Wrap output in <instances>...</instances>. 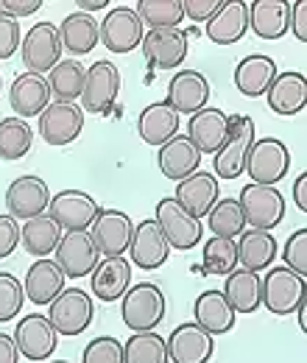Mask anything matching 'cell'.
Segmentation results:
<instances>
[{"label": "cell", "mask_w": 307, "mask_h": 363, "mask_svg": "<svg viewBox=\"0 0 307 363\" xmlns=\"http://www.w3.org/2000/svg\"><path fill=\"white\" fill-rule=\"evenodd\" d=\"M255 140V121L249 115H229V132L213 162L218 179H238L246 171V160Z\"/></svg>", "instance_id": "obj_1"}, {"label": "cell", "mask_w": 307, "mask_h": 363, "mask_svg": "<svg viewBox=\"0 0 307 363\" xmlns=\"http://www.w3.org/2000/svg\"><path fill=\"white\" fill-rule=\"evenodd\" d=\"M121 316L132 333H148L165 318V294L154 282H137L123 294Z\"/></svg>", "instance_id": "obj_2"}, {"label": "cell", "mask_w": 307, "mask_h": 363, "mask_svg": "<svg viewBox=\"0 0 307 363\" xmlns=\"http://www.w3.org/2000/svg\"><path fill=\"white\" fill-rule=\"evenodd\" d=\"M305 277L294 274L285 266L271 269L260 279V305H265L268 313H274V316H291V313H296L299 302L305 299Z\"/></svg>", "instance_id": "obj_3"}, {"label": "cell", "mask_w": 307, "mask_h": 363, "mask_svg": "<svg viewBox=\"0 0 307 363\" xmlns=\"http://www.w3.org/2000/svg\"><path fill=\"white\" fill-rule=\"evenodd\" d=\"M48 321L53 324V330L59 335H82L92 324V316H95V308H92V296L82 288H67L62 291L50 305H48Z\"/></svg>", "instance_id": "obj_4"}, {"label": "cell", "mask_w": 307, "mask_h": 363, "mask_svg": "<svg viewBox=\"0 0 307 363\" xmlns=\"http://www.w3.org/2000/svg\"><path fill=\"white\" fill-rule=\"evenodd\" d=\"M240 210L252 229H274L285 218V196L271 184H246L240 190Z\"/></svg>", "instance_id": "obj_5"}, {"label": "cell", "mask_w": 307, "mask_h": 363, "mask_svg": "<svg viewBox=\"0 0 307 363\" xmlns=\"http://www.w3.org/2000/svg\"><path fill=\"white\" fill-rule=\"evenodd\" d=\"M288 168H291V151L282 140H277V137L255 140L249 160H246V174H249L252 184L277 187V182L285 179Z\"/></svg>", "instance_id": "obj_6"}, {"label": "cell", "mask_w": 307, "mask_h": 363, "mask_svg": "<svg viewBox=\"0 0 307 363\" xmlns=\"http://www.w3.org/2000/svg\"><path fill=\"white\" fill-rule=\"evenodd\" d=\"M121 95V70L101 59L92 67H87L84 90H82V112L89 115H106Z\"/></svg>", "instance_id": "obj_7"}, {"label": "cell", "mask_w": 307, "mask_h": 363, "mask_svg": "<svg viewBox=\"0 0 307 363\" xmlns=\"http://www.w3.org/2000/svg\"><path fill=\"white\" fill-rule=\"evenodd\" d=\"M56 266L62 269L65 277H89V274L98 269L101 263V252L92 240L87 229H79V232H62V240L56 246Z\"/></svg>", "instance_id": "obj_8"}, {"label": "cell", "mask_w": 307, "mask_h": 363, "mask_svg": "<svg viewBox=\"0 0 307 363\" xmlns=\"http://www.w3.org/2000/svg\"><path fill=\"white\" fill-rule=\"evenodd\" d=\"M154 221L160 224L171 249L190 252V249H196L201 243V221L193 218L176 199H160Z\"/></svg>", "instance_id": "obj_9"}, {"label": "cell", "mask_w": 307, "mask_h": 363, "mask_svg": "<svg viewBox=\"0 0 307 363\" xmlns=\"http://www.w3.org/2000/svg\"><path fill=\"white\" fill-rule=\"evenodd\" d=\"M98 213H101L98 201L84 190H62L50 199V207H48V216L65 232L89 229L95 224Z\"/></svg>", "instance_id": "obj_10"}, {"label": "cell", "mask_w": 307, "mask_h": 363, "mask_svg": "<svg viewBox=\"0 0 307 363\" xmlns=\"http://www.w3.org/2000/svg\"><path fill=\"white\" fill-rule=\"evenodd\" d=\"M59 62H62L59 28L53 23H37L34 28H28L23 40V65L28 67V73L34 76L50 73Z\"/></svg>", "instance_id": "obj_11"}, {"label": "cell", "mask_w": 307, "mask_h": 363, "mask_svg": "<svg viewBox=\"0 0 307 363\" xmlns=\"http://www.w3.org/2000/svg\"><path fill=\"white\" fill-rule=\"evenodd\" d=\"M101 31V43L112 53H129L143 43L145 31H143V20L137 17L132 6H115L104 23L98 26Z\"/></svg>", "instance_id": "obj_12"}, {"label": "cell", "mask_w": 307, "mask_h": 363, "mask_svg": "<svg viewBox=\"0 0 307 363\" xmlns=\"http://www.w3.org/2000/svg\"><path fill=\"white\" fill-rule=\"evenodd\" d=\"M56 330L53 324L43 316V313H28L17 321V330H14V344H17V352L28 361L43 363L53 355L56 350Z\"/></svg>", "instance_id": "obj_13"}, {"label": "cell", "mask_w": 307, "mask_h": 363, "mask_svg": "<svg viewBox=\"0 0 307 363\" xmlns=\"http://www.w3.org/2000/svg\"><path fill=\"white\" fill-rule=\"evenodd\" d=\"M84 129V112L76 104L53 101L40 115V135L48 145H70Z\"/></svg>", "instance_id": "obj_14"}, {"label": "cell", "mask_w": 307, "mask_h": 363, "mask_svg": "<svg viewBox=\"0 0 307 363\" xmlns=\"http://www.w3.org/2000/svg\"><path fill=\"white\" fill-rule=\"evenodd\" d=\"M140 45L154 70H176L187 56V34L182 28H151Z\"/></svg>", "instance_id": "obj_15"}, {"label": "cell", "mask_w": 307, "mask_h": 363, "mask_svg": "<svg viewBox=\"0 0 307 363\" xmlns=\"http://www.w3.org/2000/svg\"><path fill=\"white\" fill-rule=\"evenodd\" d=\"M89 235H92V240H95L101 255L123 257V252H129V243H132L134 224L132 218L126 213H121V210H101Z\"/></svg>", "instance_id": "obj_16"}, {"label": "cell", "mask_w": 307, "mask_h": 363, "mask_svg": "<svg viewBox=\"0 0 307 363\" xmlns=\"http://www.w3.org/2000/svg\"><path fill=\"white\" fill-rule=\"evenodd\" d=\"M6 207H9L11 218H23V221L45 216V210L50 207L48 184L40 177H20V179H14L9 184V190H6Z\"/></svg>", "instance_id": "obj_17"}, {"label": "cell", "mask_w": 307, "mask_h": 363, "mask_svg": "<svg viewBox=\"0 0 307 363\" xmlns=\"http://www.w3.org/2000/svg\"><path fill=\"white\" fill-rule=\"evenodd\" d=\"M129 255H132V263L143 272H154L160 269L168 255H171V246L162 235L160 224L154 218H145L134 227L132 243H129Z\"/></svg>", "instance_id": "obj_18"}, {"label": "cell", "mask_w": 307, "mask_h": 363, "mask_svg": "<svg viewBox=\"0 0 307 363\" xmlns=\"http://www.w3.org/2000/svg\"><path fill=\"white\" fill-rule=\"evenodd\" d=\"M165 344H168V361L171 363H207L216 350L213 335L207 330H201L196 321L179 324Z\"/></svg>", "instance_id": "obj_19"}, {"label": "cell", "mask_w": 307, "mask_h": 363, "mask_svg": "<svg viewBox=\"0 0 307 363\" xmlns=\"http://www.w3.org/2000/svg\"><path fill=\"white\" fill-rule=\"evenodd\" d=\"M176 201L193 216V218H207L210 210L216 207V201L221 199L218 179L213 174H204V171H196L193 177L182 179L176 184Z\"/></svg>", "instance_id": "obj_20"}, {"label": "cell", "mask_w": 307, "mask_h": 363, "mask_svg": "<svg viewBox=\"0 0 307 363\" xmlns=\"http://www.w3.org/2000/svg\"><path fill=\"white\" fill-rule=\"evenodd\" d=\"M210 101V82L199 70H179L168 84V104L179 115H196Z\"/></svg>", "instance_id": "obj_21"}, {"label": "cell", "mask_w": 307, "mask_h": 363, "mask_svg": "<svg viewBox=\"0 0 307 363\" xmlns=\"http://www.w3.org/2000/svg\"><path fill=\"white\" fill-rule=\"evenodd\" d=\"M50 84L45 76H34V73H23L14 79L11 92H9V104L17 112V118H40L45 109L50 106Z\"/></svg>", "instance_id": "obj_22"}, {"label": "cell", "mask_w": 307, "mask_h": 363, "mask_svg": "<svg viewBox=\"0 0 307 363\" xmlns=\"http://www.w3.org/2000/svg\"><path fill=\"white\" fill-rule=\"evenodd\" d=\"M268 109L282 118H294L307 106V82L302 73H277V79L268 87Z\"/></svg>", "instance_id": "obj_23"}, {"label": "cell", "mask_w": 307, "mask_h": 363, "mask_svg": "<svg viewBox=\"0 0 307 363\" xmlns=\"http://www.w3.org/2000/svg\"><path fill=\"white\" fill-rule=\"evenodd\" d=\"M137 135L143 143H148L154 148H162L171 137L179 135V112L168 101L148 104L137 118Z\"/></svg>", "instance_id": "obj_24"}, {"label": "cell", "mask_w": 307, "mask_h": 363, "mask_svg": "<svg viewBox=\"0 0 307 363\" xmlns=\"http://www.w3.org/2000/svg\"><path fill=\"white\" fill-rule=\"evenodd\" d=\"M226 132H229V115L213 106H204L187 123V140L199 148V154H218Z\"/></svg>", "instance_id": "obj_25"}, {"label": "cell", "mask_w": 307, "mask_h": 363, "mask_svg": "<svg viewBox=\"0 0 307 363\" xmlns=\"http://www.w3.org/2000/svg\"><path fill=\"white\" fill-rule=\"evenodd\" d=\"M157 165H160L162 177H168L171 182H182L199 171V165H201V154H199V148H196L187 137L176 135L160 148V154H157Z\"/></svg>", "instance_id": "obj_26"}, {"label": "cell", "mask_w": 307, "mask_h": 363, "mask_svg": "<svg viewBox=\"0 0 307 363\" xmlns=\"http://www.w3.org/2000/svg\"><path fill=\"white\" fill-rule=\"evenodd\" d=\"M204 31L216 45H235L249 31V3H240V0L221 3V9L213 14Z\"/></svg>", "instance_id": "obj_27"}, {"label": "cell", "mask_w": 307, "mask_h": 363, "mask_svg": "<svg viewBox=\"0 0 307 363\" xmlns=\"http://www.w3.org/2000/svg\"><path fill=\"white\" fill-rule=\"evenodd\" d=\"M132 288V263L126 257H106L92 272V296L101 302L123 299V294Z\"/></svg>", "instance_id": "obj_28"}, {"label": "cell", "mask_w": 307, "mask_h": 363, "mask_svg": "<svg viewBox=\"0 0 307 363\" xmlns=\"http://www.w3.org/2000/svg\"><path fill=\"white\" fill-rule=\"evenodd\" d=\"M291 3L285 0H255L249 3V28L260 40H279L288 34Z\"/></svg>", "instance_id": "obj_29"}, {"label": "cell", "mask_w": 307, "mask_h": 363, "mask_svg": "<svg viewBox=\"0 0 307 363\" xmlns=\"http://www.w3.org/2000/svg\"><path fill=\"white\" fill-rule=\"evenodd\" d=\"M274 79H277V65L271 56H263V53H252L240 59L235 67V87L246 98L265 95Z\"/></svg>", "instance_id": "obj_30"}, {"label": "cell", "mask_w": 307, "mask_h": 363, "mask_svg": "<svg viewBox=\"0 0 307 363\" xmlns=\"http://www.w3.org/2000/svg\"><path fill=\"white\" fill-rule=\"evenodd\" d=\"M240 240L235 243L238 246V263L246 269V272H265L274 257H277V240L271 232L265 229H243L238 235Z\"/></svg>", "instance_id": "obj_31"}, {"label": "cell", "mask_w": 307, "mask_h": 363, "mask_svg": "<svg viewBox=\"0 0 307 363\" xmlns=\"http://www.w3.org/2000/svg\"><path fill=\"white\" fill-rule=\"evenodd\" d=\"M26 299L34 305H50L62 291H65V274L56 266V260H37L26 274Z\"/></svg>", "instance_id": "obj_32"}, {"label": "cell", "mask_w": 307, "mask_h": 363, "mask_svg": "<svg viewBox=\"0 0 307 363\" xmlns=\"http://www.w3.org/2000/svg\"><path fill=\"white\" fill-rule=\"evenodd\" d=\"M235 311L226 302V296L221 291H204L196 305H193V318L201 330H207L210 335H223L235 327Z\"/></svg>", "instance_id": "obj_33"}, {"label": "cell", "mask_w": 307, "mask_h": 363, "mask_svg": "<svg viewBox=\"0 0 307 363\" xmlns=\"http://www.w3.org/2000/svg\"><path fill=\"white\" fill-rule=\"evenodd\" d=\"M221 294L226 296L235 313H255L260 308V274L235 269L232 274H226Z\"/></svg>", "instance_id": "obj_34"}, {"label": "cell", "mask_w": 307, "mask_h": 363, "mask_svg": "<svg viewBox=\"0 0 307 363\" xmlns=\"http://www.w3.org/2000/svg\"><path fill=\"white\" fill-rule=\"evenodd\" d=\"M98 40H101V31H98V23L92 20V14L73 11L59 26V43H62L65 50H70L76 56L89 53L92 48L98 45Z\"/></svg>", "instance_id": "obj_35"}, {"label": "cell", "mask_w": 307, "mask_h": 363, "mask_svg": "<svg viewBox=\"0 0 307 363\" xmlns=\"http://www.w3.org/2000/svg\"><path fill=\"white\" fill-rule=\"evenodd\" d=\"M20 238H23V249L43 260L50 252H56V246L62 240V229L50 216H37V218L26 221V227L20 229Z\"/></svg>", "instance_id": "obj_36"}, {"label": "cell", "mask_w": 307, "mask_h": 363, "mask_svg": "<svg viewBox=\"0 0 307 363\" xmlns=\"http://www.w3.org/2000/svg\"><path fill=\"white\" fill-rule=\"evenodd\" d=\"M84 79H87V67L76 59H62L50 76H48V84H50V95L56 101H67L73 104L76 98H82L84 90Z\"/></svg>", "instance_id": "obj_37"}, {"label": "cell", "mask_w": 307, "mask_h": 363, "mask_svg": "<svg viewBox=\"0 0 307 363\" xmlns=\"http://www.w3.org/2000/svg\"><path fill=\"white\" fill-rule=\"evenodd\" d=\"M34 132L23 118H3L0 121V160L14 162L31 151Z\"/></svg>", "instance_id": "obj_38"}, {"label": "cell", "mask_w": 307, "mask_h": 363, "mask_svg": "<svg viewBox=\"0 0 307 363\" xmlns=\"http://www.w3.org/2000/svg\"><path fill=\"white\" fill-rule=\"evenodd\" d=\"M123 363H171L165 338H160L154 330L134 333L123 344Z\"/></svg>", "instance_id": "obj_39"}, {"label": "cell", "mask_w": 307, "mask_h": 363, "mask_svg": "<svg viewBox=\"0 0 307 363\" xmlns=\"http://www.w3.org/2000/svg\"><path fill=\"white\" fill-rule=\"evenodd\" d=\"M207 224H210V232H213L216 238H229V240H235V238L246 229V218H243L240 201H238V199H218L216 207H213L210 216H207Z\"/></svg>", "instance_id": "obj_40"}, {"label": "cell", "mask_w": 307, "mask_h": 363, "mask_svg": "<svg viewBox=\"0 0 307 363\" xmlns=\"http://www.w3.org/2000/svg\"><path fill=\"white\" fill-rule=\"evenodd\" d=\"M137 17L151 28H179L184 20L182 0H137Z\"/></svg>", "instance_id": "obj_41"}, {"label": "cell", "mask_w": 307, "mask_h": 363, "mask_svg": "<svg viewBox=\"0 0 307 363\" xmlns=\"http://www.w3.org/2000/svg\"><path fill=\"white\" fill-rule=\"evenodd\" d=\"M201 269L207 274H232L238 269V246L229 238H210L204 240V252H201Z\"/></svg>", "instance_id": "obj_42"}, {"label": "cell", "mask_w": 307, "mask_h": 363, "mask_svg": "<svg viewBox=\"0 0 307 363\" xmlns=\"http://www.w3.org/2000/svg\"><path fill=\"white\" fill-rule=\"evenodd\" d=\"M23 299H26L23 282H20L14 274L0 272V324L20 316V311H23Z\"/></svg>", "instance_id": "obj_43"}, {"label": "cell", "mask_w": 307, "mask_h": 363, "mask_svg": "<svg viewBox=\"0 0 307 363\" xmlns=\"http://www.w3.org/2000/svg\"><path fill=\"white\" fill-rule=\"evenodd\" d=\"M82 363H123V344L118 338L101 335L84 347Z\"/></svg>", "instance_id": "obj_44"}, {"label": "cell", "mask_w": 307, "mask_h": 363, "mask_svg": "<svg viewBox=\"0 0 307 363\" xmlns=\"http://www.w3.org/2000/svg\"><path fill=\"white\" fill-rule=\"evenodd\" d=\"M282 257H285V269H291L294 274L305 277L307 274V229H296V232L288 238Z\"/></svg>", "instance_id": "obj_45"}, {"label": "cell", "mask_w": 307, "mask_h": 363, "mask_svg": "<svg viewBox=\"0 0 307 363\" xmlns=\"http://www.w3.org/2000/svg\"><path fill=\"white\" fill-rule=\"evenodd\" d=\"M20 48V23L0 11V59H11Z\"/></svg>", "instance_id": "obj_46"}, {"label": "cell", "mask_w": 307, "mask_h": 363, "mask_svg": "<svg viewBox=\"0 0 307 363\" xmlns=\"http://www.w3.org/2000/svg\"><path fill=\"white\" fill-rule=\"evenodd\" d=\"M221 3L223 0H182V11L196 23H210L213 14L221 9Z\"/></svg>", "instance_id": "obj_47"}, {"label": "cell", "mask_w": 307, "mask_h": 363, "mask_svg": "<svg viewBox=\"0 0 307 363\" xmlns=\"http://www.w3.org/2000/svg\"><path fill=\"white\" fill-rule=\"evenodd\" d=\"M20 243V224L11 216H0V260L9 257Z\"/></svg>", "instance_id": "obj_48"}, {"label": "cell", "mask_w": 307, "mask_h": 363, "mask_svg": "<svg viewBox=\"0 0 307 363\" xmlns=\"http://www.w3.org/2000/svg\"><path fill=\"white\" fill-rule=\"evenodd\" d=\"M288 31H294V37L299 43H307V3L296 0L291 3V20H288Z\"/></svg>", "instance_id": "obj_49"}, {"label": "cell", "mask_w": 307, "mask_h": 363, "mask_svg": "<svg viewBox=\"0 0 307 363\" xmlns=\"http://www.w3.org/2000/svg\"><path fill=\"white\" fill-rule=\"evenodd\" d=\"M43 9V0H0V11L9 17H28Z\"/></svg>", "instance_id": "obj_50"}, {"label": "cell", "mask_w": 307, "mask_h": 363, "mask_svg": "<svg viewBox=\"0 0 307 363\" xmlns=\"http://www.w3.org/2000/svg\"><path fill=\"white\" fill-rule=\"evenodd\" d=\"M17 344H14V338L11 335H6V333H0V363H17Z\"/></svg>", "instance_id": "obj_51"}, {"label": "cell", "mask_w": 307, "mask_h": 363, "mask_svg": "<svg viewBox=\"0 0 307 363\" xmlns=\"http://www.w3.org/2000/svg\"><path fill=\"white\" fill-rule=\"evenodd\" d=\"M294 204L307 213V174H299V179L294 182Z\"/></svg>", "instance_id": "obj_52"}, {"label": "cell", "mask_w": 307, "mask_h": 363, "mask_svg": "<svg viewBox=\"0 0 307 363\" xmlns=\"http://www.w3.org/2000/svg\"><path fill=\"white\" fill-rule=\"evenodd\" d=\"M76 6H82L84 14H92V11L104 9V6H109V0H76Z\"/></svg>", "instance_id": "obj_53"}, {"label": "cell", "mask_w": 307, "mask_h": 363, "mask_svg": "<svg viewBox=\"0 0 307 363\" xmlns=\"http://www.w3.org/2000/svg\"><path fill=\"white\" fill-rule=\"evenodd\" d=\"M296 316H299V327H302V330H307V299H302V302H299Z\"/></svg>", "instance_id": "obj_54"}, {"label": "cell", "mask_w": 307, "mask_h": 363, "mask_svg": "<svg viewBox=\"0 0 307 363\" xmlns=\"http://www.w3.org/2000/svg\"><path fill=\"white\" fill-rule=\"evenodd\" d=\"M0 90H3V79H0Z\"/></svg>", "instance_id": "obj_55"}, {"label": "cell", "mask_w": 307, "mask_h": 363, "mask_svg": "<svg viewBox=\"0 0 307 363\" xmlns=\"http://www.w3.org/2000/svg\"><path fill=\"white\" fill-rule=\"evenodd\" d=\"M53 363H67V361H53Z\"/></svg>", "instance_id": "obj_56"}]
</instances>
